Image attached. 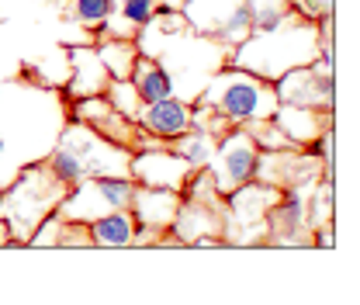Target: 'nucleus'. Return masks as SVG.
<instances>
[{"label": "nucleus", "instance_id": "obj_20", "mask_svg": "<svg viewBox=\"0 0 360 305\" xmlns=\"http://www.w3.org/2000/svg\"><path fill=\"white\" fill-rule=\"evenodd\" d=\"M295 7L288 0H250V18H253V32H270L277 28L284 18H291Z\"/></svg>", "mask_w": 360, "mask_h": 305}, {"label": "nucleus", "instance_id": "obj_23", "mask_svg": "<svg viewBox=\"0 0 360 305\" xmlns=\"http://www.w3.org/2000/svg\"><path fill=\"white\" fill-rule=\"evenodd\" d=\"M302 18H309V21H322V18H329L333 14V4L336 0H288Z\"/></svg>", "mask_w": 360, "mask_h": 305}, {"label": "nucleus", "instance_id": "obj_5", "mask_svg": "<svg viewBox=\"0 0 360 305\" xmlns=\"http://www.w3.org/2000/svg\"><path fill=\"white\" fill-rule=\"evenodd\" d=\"M132 194H135L132 177H84L63 194L56 212L66 222H90V218L104 216V212L129 208Z\"/></svg>", "mask_w": 360, "mask_h": 305}, {"label": "nucleus", "instance_id": "obj_7", "mask_svg": "<svg viewBox=\"0 0 360 305\" xmlns=\"http://www.w3.org/2000/svg\"><path fill=\"white\" fill-rule=\"evenodd\" d=\"M257 163H260V146L253 142V135L243 125H232L219 139L215 156L208 160V174L215 180V191L225 198L236 187L257 180Z\"/></svg>", "mask_w": 360, "mask_h": 305}, {"label": "nucleus", "instance_id": "obj_9", "mask_svg": "<svg viewBox=\"0 0 360 305\" xmlns=\"http://www.w3.org/2000/svg\"><path fill=\"white\" fill-rule=\"evenodd\" d=\"M135 184L146 187H167V191H184V184L191 180L194 167L187 160H180L170 146H153V149H139L132 153V167H129Z\"/></svg>", "mask_w": 360, "mask_h": 305}, {"label": "nucleus", "instance_id": "obj_13", "mask_svg": "<svg viewBox=\"0 0 360 305\" xmlns=\"http://www.w3.org/2000/svg\"><path fill=\"white\" fill-rule=\"evenodd\" d=\"M270 122L284 132V139L291 146H312L319 132L333 125V115L312 111V108H298V104H277V111L270 115Z\"/></svg>", "mask_w": 360, "mask_h": 305}, {"label": "nucleus", "instance_id": "obj_8", "mask_svg": "<svg viewBox=\"0 0 360 305\" xmlns=\"http://www.w3.org/2000/svg\"><path fill=\"white\" fill-rule=\"evenodd\" d=\"M59 146L73 149L84 163V177H132L129 167H132V149L118 146V142H108L104 135L84 125V122H73L66 125Z\"/></svg>", "mask_w": 360, "mask_h": 305}, {"label": "nucleus", "instance_id": "obj_25", "mask_svg": "<svg viewBox=\"0 0 360 305\" xmlns=\"http://www.w3.org/2000/svg\"><path fill=\"white\" fill-rule=\"evenodd\" d=\"M163 7H170V11H180V7H184V0H163Z\"/></svg>", "mask_w": 360, "mask_h": 305}, {"label": "nucleus", "instance_id": "obj_16", "mask_svg": "<svg viewBox=\"0 0 360 305\" xmlns=\"http://www.w3.org/2000/svg\"><path fill=\"white\" fill-rule=\"evenodd\" d=\"M132 87L135 94L142 97V104H149V101H163V97H174L177 87H174V77L163 70V63L160 59H153V56H142L139 52V59H135L132 66Z\"/></svg>", "mask_w": 360, "mask_h": 305}, {"label": "nucleus", "instance_id": "obj_19", "mask_svg": "<svg viewBox=\"0 0 360 305\" xmlns=\"http://www.w3.org/2000/svg\"><path fill=\"white\" fill-rule=\"evenodd\" d=\"M45 170L56 177L59 184H66V187H73L77 180H84V163H80V156H77L73 149H66V146H56V149H52V156L45 160Z\"/></svg>", "mask_w": 360, "mask_h": 305}, {"label": "nucleus", "instance_id": "obj_4", "mask_svg": "<svg viewBox=\"0 0 360 305\" xmlns=\"http://www.w3.org/2000/svg\"><path fill=\"white\" fill-rule=\"evenodd\" d=\"M70 187L59 184L56 177L45 170V163L25 170V174L14 180V187L0 198V218H7V232H11V243H14V232L18 229H39L42 218L63 201Z\"/></svg>", "mask_w": 360, "mask_h": 305}, {"label": "nucleus", "instance_id": "obj_24", "mask_svg": "<svg viewBox=\"0 0 360 305\" xmlns=\"http://www.w3.org/2000/svg\"><path fill=\"white\" fill-rule=\"evenodd\" d=\"M0 247H11V232H7V225H4V218H0Z\"/></svg>", "mask_w": 360, "mask_h": 305}, {"label": "nucleus", "instance_id": "obj_15", "mask_svg": "<svg viewBox=\"0 0 360 305\" xmlns=\"http://www.w3.org/2000/svg\"><path fill=\"white\" fill-rule=\"evenodd\" d=\"M84 229H87V243L90 247L125 250V247H132L139 222H135L132 208H115V212H104V216L84 222Z\"/></svg>", "mask_w": 360, "mask_h": 305}, {"label": "nucleus", "instance_id": "obj_10", "mask_svg": "<svg viewBox=\"0 0 360 305\" xmlns=\"http://www.w3.org/2000/svg\"><path fill=\"white\" fill-rule=\"evenodd\" d=\"M135 125L146 132V135L163 139L170 146L177 135H184V132L191 129V104L184 97H177V94L174 97H163V101H149V104L139 108Z\"/></svg>", "mask_w": 360, "mask_h": 305}, {"label": "nucleus", "instance_id": "obj_14", "mask_svg": "<svg viewBox=\"0 0 360 305\" xmlns=\"http://www.w3.org/2000/svg\"><path fill=\"white\" fill-rule=\"evenodd\" d=\"M160 7L163 0H115L111 18L101 25L97 39H135Z\"/></svg>", "mask_w": 360, "mask_h": 305}, {"label": "nucleus", "instance_id": "obj_2", "mask_svg": "<svg viewBox=\"0 0 360 305\" xmlns=\"http://www.w3.org/2000/svg\"><path fill=\"white\" fill-rule=\"evenodd\" d=\"M319 49H322L319 21H309V18H302L295 11L277 28L253 32L250 39H243L229 52V66H239L246 73H257V77H264L270 84H277L284 73L315 63Z\"/></svg>", "mask_w": 360, "mask_h": 305}, {"label": "nucleus", "instance_id": "obj_11", "mask_svg": "<svg viewBox=\"0 0 360 305\" xmlns=\"http://www.w3.org/2000/svg\"><path fill=\"white\" fill-rule=\"evenodd\" d=\"M111 84L101 56L94 45H70V97L80 101V97H94V94H104Z\"/></svg>", "mask_w": 360, "mask_h": 305}, {"label": "nucleus", "instance_id": "obj_1", "mask_svg": "<svg viewBox=\"0 0 360 305\" xmlns=\"http://www.w3.org/2000/svg\"><path fill=\"white\" fill-rule=\"evenodd\" d=\"M135 45H139L142 56H153V59L163 63V70L174 77V87H191L194 97L205 90L212 73L229 66V52H232L229 45L198 35L187 25V18L180 11H170V7H160L149 18V25L135 35Z\"/></svg>", "mask_w": 360, "mask_h": 305}, {"label": "nucleus", "instance_id": "obj_17", "mask_svg": "<svg viewBox=\"0 0 360 305\" xmlns=\"http://www.w3.org/2000/svg\"><path fill=\"white\" fill-rule=\"evenodd\" d=\"M94 49H97V56H101V63H104L111 80H129L132 77V66L139 59L135 39H97Z\"/></svg>", "mask_w": 360, "mask_h": 305}, {"label": "nucleus", "instance_id": "obj_12", "mask_svg": "<svg viewBox=\"0 0 360 305\" xmlns=\"http://www.w3.org/2000/svg\"><path fill=\"white\" fill-rule=\"evenodd\" d=\"M180 191H167V187H146V184H135L132 194V216L139 225L146 229H170V222L180 208Z\"/></svg>", "mask_w": 360, "mask_h": 305}, {"label": "nucleus", "instance_id": "obj_22", "mask_svg": "<svg viewBox=\"0 0 360 305\" xmlns=\"http://www.w3.org/2000/svg\"><path fill=\"white\" fill-rule=\"evenodd\" d=\"M104 97H108V104L118 111V115H125V118H132L139 115V108H142V97L135 94L132 80H111L108 90H104Z\"/></svg>", "mask_w": 360, "mask_h": 305}, {"label": "nucleus", "instance_id": "obj_18", "mask_svg": "<svg viewBox=\"0 0 360 305\" xmlns=\"http://www.w3.org/2000/svg\"><path fill=\"white\" fill-rule=\"evenodd\" d=\"M215 146H219V139H215L212 132L198 129V125H191L184 135H177V139L170 142V149L177 153L180 160H187L194 170H198V167H208V160L215 156Z\"/></svg>", "mask_w": 360, "mask_h": 305}, {"label": "nucleus", "instance_id": "obj_3", "mask_svg": "<svg viewBox=\"0 0 360 305\" xmlns=\"http://www.w3.org/2000/svg\"><path fill=\"white\" fill-rule=\"evenodd\" d=\"M194 104L215 108L232 125H253V122H267L277 111V94L274 84L264 77L246 73L239 66H222L219 73H212V80L194 97Z\"/></svg>", "mask_w": 360, "mask_h": 305}, {"label": "nucleus", "instance_id": "obj_21", "mask_svg": "<svg viewBox=\"0 0 360 305\" xmlns=\"http://www.w3.org/2000/svg\"><path fill=\"white\" fill-rule=\"evenodd\" d=\"M111 7H115V0H73L70 21L80 25V28H97L101 32V25L111 18Z\"/></svg>", "mask_w": 360, "mask_h": 305}, {"label": "nucleus", "instance_id": "obj_26", "mask_svg": "<svg viewBox=\"0 0 360 305\" xmlns=\"http://www.w3.org/2000/svg\"><path fill=\"white\" fill-rule=\"evenodd\" d=\"M0 160H4V139H0Z\"/></svg>", "mask_w": 360, "mask_h": 305}, {"label": "nucleus", "instance_id": "obj_6", "mask_svg": "<svg viewBox=\"0 0 360 305\" xmlns=\"http://www.w3.org/2000/svg\"><path fill=\"white\" fill-rule=\"evenodd\" d=\"M180 14L187 25L215 42L236 45L253 35V18H250V0H184Z\"/></svg>", "mask_w": 360, "mask_h": 305}]
</instances>
